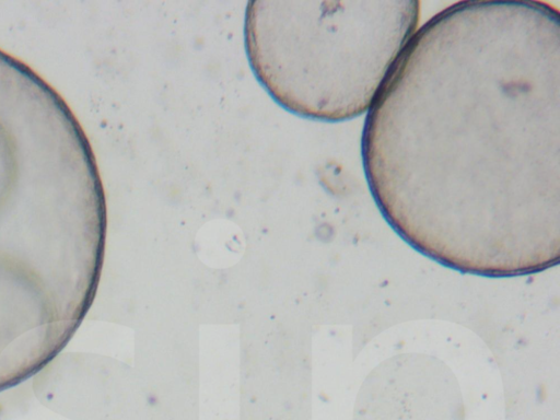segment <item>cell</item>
<instances>
[{
	"label": "cell",
	"instance_id": "obj_1",
	"mask_svg": "<svg viewBox=\"0 0 560 420\" xmlns=\"http://www.w3.org/2000/svg\"><path fill=\"white\" fill-rule=\"evenodd\" d=\"M373 199L412 248L492 278L560 260V13L459 1L412 35L368 112Z\"/></svg>",
	"mask_w": 560,
	"mask_h": 420
},
{
	"label": "cell",
	"instance_id": "obj_2",
	"mask_svg": "<svg viewBox=\"0 0 560 420\" xmlns=\"http://www.w3.org/2000/svg\"><path fill=\"white\" fill-rule=\"evenodd\" d=\"M106 207L89 150L0 75V392L45 368L91 307Z\"/></svg>",
	"mask_w": 560,
	"mask_h": 420
},
{
	"label": "cell",
	"instance_id": "obj_3",
	"mask_svg": "<svg viewBox=\"0 0 560 420\" xmlns=\"http://www.w3.org/2000/svg\"><path fill=\"white\" fill-rule=\"evenodd\" d=\"M419 19L417 0H254L245 51L281 107L343 121L371 108Z\"/></svg>",
	"mask_w": 560,
	"mask_h": 420
}]
</instances>
